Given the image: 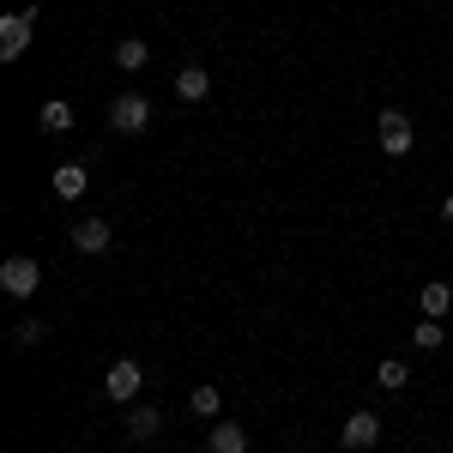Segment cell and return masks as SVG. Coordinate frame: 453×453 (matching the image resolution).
I'll return each instance as SVG.
<instances>
[{"instance_id": "52a82bcc", "label": "cell", "mask_w": 453, "mask_h": 453, "mask_svg": "<svg viewBox=\"0 0 453 453\" xmlns=\"http://www.w3.org/2000/svg\"><path fill=\"white\" fill-rule=\"evenodd\" d=\"M206 453H248V429H242V423H230V418H211Z\"/></svg>"}, {"instance_id": "4fadbf2b", "label": "cell", "mask_w": 453, "mask_h": 453, "mask_svg": "<svg viewBox=\"0 0 453 453\" xmlns=\"http://www.w3.org/2000/svg\"><path fill=\"white\" fill-rule=\"evenodd\" d=\"M418 303H423V320H441V314L453 309V284L429 279V284H423V296H418Z\"/></svg>"}, {"instance_id": "3957f363", "label": "cell", "mask_w": 453, "mask_h": 453, "mask_svg": "<svg viewBox=\"0 0 453 453\" xmlns=\"http://www.w3.org/2000/svg\"><path fill=\"white\" fill-rule=\"evenodd\" d=\"M36 284H42V266H36L31 254H12V260H0V290H6L12 303H31Z\"/></svg>"}, {"instance_id": "277c9868", "label": "cell", "mask_w": 453, "mask_h": 453, "mask_svg": "<svg viewBox=\"0 0 453 453\" xmlns=\"http://www.w3.org/2000/svg\"><path fill=\"white\" fill-rule=\"evenodd\" d=\"M31 31H36V6H19L0 19V61H19L31 49Z\"/></svg>"}, {"instance_id": "7a4b0ae2", "label": "cell", "mask_w": 453, "mask_h": 453, "mask_svg": "<svg viewBox=\"0 0 453 453\" xmlns=\"http://www.w3.org/2000/svg\"><path fill=\"white\" fill-rule=\"evenodd\" d=\"M151 127V97H140V91H121L115 104H109V134H145Z\"/></svg>"}, {"instance_id": "e0dca14e", "label": "cell", "mask_w": 453, "mask_h": 453, "mask_svg": "<svg viewBox=\"0 0 453 453\" xmlns=\"http://www.w3.org/2000/svg\"><path fill=\"white\" fill-rule=\"evenodd\" d=\"M188 405H194V418H218V411H224L218 387H194V399H188Z\"/></svg>"}, {"instance_id": "9c48e42d", "label": "cell", "mask_w": 453, "mask_h": 453, "mask_svg": "<svg viewBox=\"0 0 453 453\" xmlns=\"http://www.w3.org/2000/svg\"><path fill=\"white\" fill-rule=\"evenodd\" d=\"M206 91H211L206 67H181L175 73V97H181V104H206Z\"/></svg>"}, {"instance_id": "ac0fdd59", "label": "cell", "mask_w": 453, "mask_h": 453, "mask_svg": "<svg viewBox=\"0 0 453 453\" xmlns=\"http://www.w3.org/2000/svg\"><path fill=\"white\" fill-rule=\"evenodd\" d=\"M42 339H49V326H42V320H19V326H12V345H42Z\"/></svg>"}, {"instance_id": "5b68a950", "label": "cell", "mask_w": 453, "mask_h": 453, "mask_svg": "<svg viewBox=\"0 0 453 453\" xmlns=\"http://www.w3.org/2000/svg\"><path fill=\"white\" fill-rule=\"evenodd\" d=\"M140 387H145V369L134 363V357L109 363V375H104V399H115V405H134V399H140Z\"/></svg>"}, {"instance_id": "ba28073f", "label": "cell", "mask_w": 453, "mask_h": 453, "mask_svg": "<svg viewBox=\"0 0 453 453\" xmlns=\"http://www.w3.org/2000/svg\"><path fill=\"white\" fill-rule=\"evenodd\" d=\"M49 188H55V200H79L91 188V175H85V164H61V170L49 175Z\"/></svg>"}, {"instance_id": "2e32d148", "label": "cell", "mask_w": 453, "mask_h": 453, "mask_svg": "<svg viewBox=\"0 0 453 453\" xmlns=\"http://www.w3.org/2000/svg\"><path fill=\"white\" fill-rule=\"evenodd\" d=\"M375 381H381V387H387V393H399V387L411 381V369H405V363H399V357H387L381 369H375Z\"/></svg>"}, {"instance_id": "6da1fadb", "label": "cell", "mask_w": 453, "mask_h": 453, "mask_svg": "<svg viewBox=\"0 0 453 453\" xmlns=\"http://www.w3.org/2000/svg\"><path fill=\"white\" fill-rule=\"evenodd\" d=\"M375 145H381L387 157H405V151L418 145V127H411V115H405V109H381V115H375Z\"/></svg>"}, {"instance_id": "8fae6325", "label": "cell", "mask_w": 453, "mask_h": 453, "mask_svg": "<svg viewBox=\"0 0 453 453\" xmlns=\"http://www.w3.org/2000/svg\"><path fill=\"white\" fill-rule=\"evenodd\" d=\"M73 248H79V254H104V248H109V224H104V218L73 224Z\"/></svg>"}, {"instance_id": "30bf717a", "label": "cell", "mask_w": 453, "mask_h": 453, "mask_svg": "<svg viewBox=\"0 0 453 453\" xmlns=\"http://www.w3.org/2000/svg\"><path fill=\"white\" fill-rule=\"evenodd\" d=\"M145 61H151V42L145 36H121L115 42V67L121 73H145Z\"/></svg>"}, {"instance_id": "7c38bea8", "label": "cell", "mask_w": 453, "mask_h": 453, "mask_svg": "<svg viewBox=\"0 0 453 453\" xmlns=\"http://www.w3.org/2000/svg\"><path fill=\"white\" fill-rule=\"evenodd\" d=\"M157 429H164V411L157 405H127V435L134 441H151Z\"/></svg>"}, {"instance_id": "d6986e66", "label": "cell", "mask_w": 453, "mask_h": 453, "mask_svg": "<svg viewBox=\"0 0 453 453\" xmlns=\"http://www.w3.org/2000/svg\"><path fill=\"white\" fill-rule=\"evenodd\" d=\"M441 218H448V224H453V194H448V200H441Z\"/></svg>"}, {"instance_id": "5bb4252c", "label": "cell", "mask_w": 453, "mask_h": 453, "mask_svg": "<svg viewBox=\"0 0 453 453\" xmlns=\"http://www.w3.org/2000/svg\"><path fill=\"white\" fill-rule=\"evenodd\" d=\"M36 121H42V134H73V104L49 97V104L36 109Z\"/></svg>"}, {"instance_id": "8992f818", "label": "cell", "mask_w": 453, "mask_h": 453, "mask_svg": "<svg viewBox=\"0 0 453 453\" xmlns=\"http://www.w3.org/2000/svg\"><path fill=\"white\" fill-rule=\"evenodd\" d=\"M339 441H345L350 453L375 448V441H381V418H375V411H350V418L339 423Z\"/></svg>"}, {"instance_id": "9a60e30c", "label": "cell", "mask_w": 453, "mask_h": 453, "mask_svg": "<svg viewBox=\"0 0 453 453\" xmlns=\"http://www.w3.org/2000/svg\"><path fill=\"white\" fill-rule=\"evenodd\" d=\"M411 345L418 350H441L448 345V326H441V320H423V326H411Z\"/></svg>"}]
</instances>
